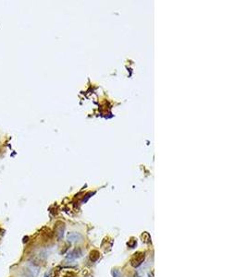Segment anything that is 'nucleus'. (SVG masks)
I'll use <instances>...</instances> for the list:
<instances>
[{
  "mask_svg": "<svg viewBox=\"0 0 247 277\" xmlns=\"http://www.w3.org/2000/svg\"><path fill=\"white\" fill-rule=\"evenodd\" d=\"M144 259H145L144 253H143V252H137V253H135L134 255H133V257L132 258V260H130V264H132L133 267L137 268V267H139V266H140V265L144 262Z\"/></svg>",
  "mask_w": 247,
  "mask_h": 277,
  "instance_id": "f257e3e1",
  "label": "nucleus"
},
{
  "mask_svg": "<svg viewBox=\"0 0 247 277\" xmlns=\"http://www.w3.org/2000/svg\"><path fill=\"white\" fill-rule=\"evenodd\" d=\"M64 230H65V226L63 224H61V223H58V224L56 226V235H57V237L58 239H61V238L63 237V235H64Z\"/></svg>",
  "mask_w": 247,
  "mask_h": 277,
  "instance_id": "f03ea898",
  "label": "nucleus"
},
{
  "mask_svg": "<svg viewBox=\"0 0 247 277\" xmlns=\"http://www.w3.org/2000/svg\"><path fill=\"white\" fill-rule=\"evenodd\" d=\"M67 238H68V240L71 242H77V241H81L82 239V236L79 233H68Z\"/></svg>",
  "mask_w": 247,
  "mask_h": 277,
  "instance_id": "7ed1b4c3",
  "label": "nucleus"
},
{
  "mask_svg": "<svg viewBox=\"0 0 247 277\" xmlns=\"http://www.w3.org/2000/svg\"><path fill=\"white\" fill-rule=\"evenodd\" d=\"M82 249H81L80 248H77V249H75L74 250H72L71 253H69L68 255L67 256V258H68V259H71V260H72V259L80 258V257H82Z\"/></svg>",
  "mask_w": 247,
  "mask_h": 277,
  "instance_id": "20e7f679",
  "label": "nucleus"
},
{
  "mask_svg": "<svg viewBox=\"0 0 247 277\" xmlns=\"http://www.w3.org/2000/svg\"><path fill=\"white\" fill-rule=\"evenodd\" d=\"M90 259L92 261H96L99 259V253L96 250H94L90 253Z\"/></svg>",
  "mask_w": 247,
  "mask_h": 277,
  "instance_id": "39448f33",
  "label": "nucleus"
},
{
  "mask_svg": "<svg viewBox=\"0 0 247 277\" xmlns=\"http://www.w3.org/2000/svg\"><path fill=\"white\" fill-rule=\"evenodd\" d=\"M142 239H143V241H144V243H150V241H151V236H150L149 233H147V232L143 233V235H142Z\"/></svg>",
  "mask_w": 247,
  "mask_h": 277,
  "instance_id": "423d86ee",
  "label": "nucleus"
},
{
  "mask_svg": "<svg viewBox=\"0 0 247 277\" xmlns=\"http://www.w3.org/2000/svg\"><path fill=\"white\" fill-rule=\"evenodd\" d=\"M112 274H113V277H120L121 274H120V272L117 269H114L113 272H112Z\"/></svg>",
  "mask_w": 247,
  "mask_h": 277,
  "instance_id": "0eeeda50",
  "label": "nucleus"
},
{
  "mask_svg": "<svg viewBox=\"0 0 247 277\" xmlns=\"http://www.w3.org/2000/svg\"><path fill=\"white\" fill-rule=\"evenodd\" d=\"M57 277H71V273H59Z\"/></svg>",
  "mask_w": 247,
  "mask_h": 277,
  "instance_id": "6e6552de",
  "label": "nucleus"
},
{
  "mask_svg": "<svg viewBox=\"0 0 247 277\" xmlns=\"http://www.w3.org/2000/svg\"><path fill=\"white\" fill-rule=\"evenodd\" d=\"M44 277H49V274H46V275H45Z\"/></svg>",
  "mask_w": 247,
  "mask_h": 277,
  "instance_id": "1a4fd4ad",
  "label": "nucleus"
}]
</instances>
